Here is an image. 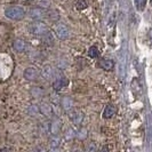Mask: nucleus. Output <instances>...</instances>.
<instances>
[{
    "label": "nucleus",
    "instance_id": "f257e3e1",
    "mask_svg": "<svg viewBox=\"0 0 152 152\" xmlns=\"http://www.w3.org/2000/svg\"><path fill=\"white\" fill-rule=\"evenodd\" d=\"M29 32L36 37H44L49 32V29L45 23L41 21H36L29 25Z\"/></svg>",
    "mask_w": 152,
    "mask_h": 152
},
{
    "label": "nucleus",
    "instance_id": "f03ea898",
    "mask_svg": "<svg viewBox=\"0 0 152 152\" xmlns=\"http://www.w3.org/2000/svg\"><path fill=\"white\" fill-rule=\"evenodd\" d=\"M26 12L25 9L21 6H12V7H8L5 10V15L7 16L8 18L10 20H14V21H20L22 20L23 17L25 16Z\"/></svg>",
    "mask_w": 152,
    "mask_h": 152
},
{
    "label": "nucleus",
    "instance_id": "7ed1b4c3",
    "mask_svg": "<svg viewBox=\"0 0 152 152\" xmlns=\"http://www.w3.org/2000/svg\"><path fill=\"white\" fill-rule=\"evenodd\" d=\"M49 13L50 12L46 10L44 8H31L30 12H29V16L34 21H41L46 17H48Z\"/></svg>",
    "mask_w": 152,
    "mask_h": 152
},
{
    "label": "nucleus",
    "instance_id": "20e7f679",
    "mask_svg": "<svg viewBox=\"0 0 152 152\" xmlns=\"http://www.w3.org/2000/svg\"><path fill=\"white\" fill-rule=\"evenodd\" d=\"M55 33H56V36L61 39V40H65L70 36L69 28L65 24H63V23H57L55 25Z\"/></svg>",
    "mask_w": 152,
    "mask_h": 152
},
{
    "label": "nucleus",
    "instance_id": "39448f33",
    "mask_svg": "<svg viewBox=\"0 0 152 152\" xmlns=\"http://www.w3.org/2000/svg\"><path fill=\"white\" fill-rule=\"evenodd\" d=\"M69 117H70V119H71V121L73 122L75 125L77 126H79L83 120H84V114L81 111H79V110H71L70 111V113H69Z\"/></svg>",
    "mask_w": 152,
    "mask_h": 152
},
{
    "label": "nucleus",
    "instance_id": "423d86ee",
    "mask_svg": "<svg viewBox=\"0 0 152 152\" xmlns=\"http://www.w3.org/2000/svg\"><path fill=\"white\" fill-rule=\"evenodd\" d=\"M39 75H40V72L36 68H28L25 69V71H24V78L26 80H29V81L37 80L39 78Z\"/></svg>",
    "mask_w": 152,
    "mask_h": 152
},
{
    "label": "nucleus",
    "instance_id": "0eeeda50",
    "mask_svg": "<svg viewBox=\"0 0 152 152\" xmlns=\"http://www.w3.org/2000/svg\"><path fill=\"white\" fill-rule=\"evenodd\" d=\"M69 84L68 79L66 78H64V77H60V78H57V79H55L53 83V88L55 89V91H61V89H63L64 87H66Z\"/></svg>",
    "mask_w": 152,
    "mask_h": 152
},
{
    "label": "nucleus",
    "instance_id": "6e6552de",
    "mask_svg": "<svg viewBox=\"0 0 152 152\" xmlns=\"http://www.w3.org/2000/svg\"><path fill=\"white\" fill-rule=\"evenodd\" d=\"M14 49H15L16 52H18V53H24V52H26L28 50V42H25L24 40L22 39H16L15 41H14Z\"/></svg>",
    "mask_w": 152,
    "mask_h": 152
},
{
    "label": "nucleus",
    "instance_id": "1a4fd4ad",
    "mask_svg": "<svg viewBox=\"0 0 152 152\" xmlns=\"http://www.w3.org/2000/svg\"><path fill=\"white\" fill-rule=\"evenodd\" d=\"M42 75H44V77H45L46 79H48V80H55L56 72H55V69L54 68L47 65V66H45L44 70H42Z\"/></svg>",
    "mask_w": 152,
    "mask_h": 152
},
{
    "label": "nucleus",
    "instance_id": "9d476101",
    "mask_svg": "<svg viewBox=\"0 0 152 152\" xmlns=\"http://www.w3.org/2000/svg\"><path fill=\"white\" fill-rule=\"evenodd\" d=\"M99 68H102L103 70L110 71V70H112V69H113L114 63H113V61H111V60H107V58H102V60L99 62Z\"/></svg>",
    "mask_w": 152,
    "mask_h": 152
},
{
    "label": "nucleus",
    "instance_id": "9b49d317",
    "mask_svg": "<svg viewBox=\"0 0 152 152\" xmlns=\"http://www.w3.org/2000/svg\"><path fill=\"white\" fill-rule=\"evenodd\" d=\"M114 113H115V107H114L113 105H111V104H109V105L105 107L104 111H103V118H104V119H109V118H111Z\"/></svg>",
    "mask_w": 152,
    "mask_h": 152
},
{
    "label": "nucleus",
    "instance_id": "f8f14e48",
    "mask_svg": "<svg viewBox=\"0 0 152 152\" xmlns=\"http://www.w3.org/2000/svg\"><path fill=\"white\" fill-rule=\"evenodd\" d=\"M99 55V50L97 49V47L91 46V48L88 49V56L91 57V58H95V57H97Z\"/></svg>",
    "mask_w": 152,
    "mask_h": 152
},
{
    "label": "nucleus",
    "instance_id": "ddd939ff",
    "mask_svg": "<svg viewBox=\"0 0 152 152\" xmlns=\"http://www.w3.org/2000/svg\"><path fill=\"white\" fill-rule=\"evenodd\" d=\"M41 112H44L46 115H50V114L53 113V109H52V107L49 104L44 103V104H41Z\"/></svg>",
    "mask_w": 152,
    "mask_h": 152
},
{
    "label": "nucleus",
    "instance_id": "4468645a",
    "mask_svg": "<svg viewBox=\"0 0 152 152\" xmlns=\"http://www.w3.org/2000/svg\"><path fill=\"white\" fill-rule=\"evenodd\" d=\"M87 6H88V4L86 0H77L76 1V8L78 10H84L87 8Z\"/></svg>",
    "mask_w": 152,
    "mask_h": 152
},
{
    "label": "nucleus",
    "instance_id": "2eb2a0df",
    "mask_svg": "<svg viewBox=\"0 0 152 152\" xmlns=\"http://www.w3.org/2000/svg\"><path fill=\"white\" fill-rule=\"evenodd\" d=\"M134 1H135V6H136L137 10H140V12L144 10L145 6H146V1H148V0H134Z\"/></svg>",
    "mask_w": 152,
    "mask_h": 152
},
{
    "label": "nucleus",
    "instance_id": "dca6fc26",
    "mask_svg": "<svg viewBox=\"0 0 152 152\" xmlns=\"http://www.w3.org/2000/svg\"><path fill=\"white\" fill-rule=\"evenodd\" d=\"M60 143H61V141H60V138L57 136H53L52 137V140H50V148H60Z\"/></svg>",
    "mask_w": 152,
    "mask_h": 152
},
{
    "label": "nucleus",
    "instance_id": "f3484780",
    "mask_svg": "<svg viewBox=\"0 0 152 152\" xmlns=\"http://www.w3.org/2000/svg\"><path fill=\"white\" fill-rule=\"evenodd\" d=\"M96 145H95V143H89V144L86 146V150H85V152H96Z\"/></svg>",
    "mask_w": 152,
    "mask_h": 152
},
{
    "label": "nucleus",
    "instance_id": "a211bd4d",
    "mask_svg": "<svg viewBox=\"0 0 152 152\" xmlns=\"http://www.w3.org/2000/svg\"><path fill=\"white\" fill-rule=\"evenodd\" d=\"M49 152H60V149L58 148H50Z\"/></svg>",
    "mask_w": 152,
    "mask_h": 152
},
{
    "label": "nucleus",
    "instance_id": "6ab92c4d",
    "mask_svg": "<svg viewBox=\"0 0 152 152\" xmlns=\"http://www.w3.org/2000/svg\"><path fill=\"white\" fill-rule=\"evenodd\" d=\"M99 152H109V149H107V146H103L102 149H101V151Z\"/></svg>",
    "mask_w": 152,
    "mask_h": 152
},
{
    "label": "nucleus",
    "instance_id": "aec40b11",
    "mask_svg": "<svg viewBox=\"0 0 152 152\" xmlns=\"http://www.w3.org/2000/svg\"><path fill=\"white\" fill-rule=\"evenodd\" d=\"M149 38H150V41H151L152 44V29L150 30V33H149Z\"/></svg>",
    "mask_w": 152,
    "mask_h": 152
},
{
    "label": "nucleus",
    "instance_id": "412c9836",
    "mask_svg": "<svg viewBox=\"0 0 152 152\" xmlns=\"http://www.w3.org/2000/svg\"><path fill=\"white\" fill-rule=\"evenodd\" d=\"M34 152H46L45 150H44V149H41V148H39V149H37V150H36V151Z\"/></svg>",
    "mask_w": 152,
    "mask_h": 152
},
{
    "label": "nucleus",
    "instance_id": "4be33fe9",
    "mask_svg": "<svg viewBox=\"0 0 152 152\" xmlns=\"http://www.w3.org/2000/svg\"><path fill=\"white\" fill-rule=\"evenodd\" d=\"M0 152H9V151H8L7 148H2V149L0 150Z\"/></svg>",
    "mask_w": 152,
    "mask_h": 152
},
{
    "label": "nucleus",
    "instance_id": "5701e85b",
    "mask_svg": "<svg viewBox=\"0 0 152 152\" xmlns=\"http://www.w3.org/2000/svg\"><path fill=\"white\" fill-rule=\"evenodd\" d=\"M150 4H151V6H152V0H150Z\"/></svg>",
    "mask_w": 152,
    "mask_h": 152
}]
</instances>
